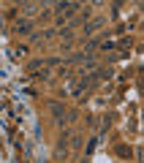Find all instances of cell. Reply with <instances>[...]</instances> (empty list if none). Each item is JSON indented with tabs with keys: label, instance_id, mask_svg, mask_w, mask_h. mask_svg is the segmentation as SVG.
Listing matches in <instances>:
<instances>
[{
	"label": "cell",
	"instance_id": "cell-1",
	"mask_svg": "<svg viewBox=\"0 0 144 163\" xmlns=\"http://www.w3.org/2000/svg\"><path fill=\"white\" fill-rule=\"evenodd\" d=\"M27 30H30V22H22L19 27H17V33H27Z\"/></svg>",
	"mask_w": 144,
	"mask_h": 163
}]
</instances>
